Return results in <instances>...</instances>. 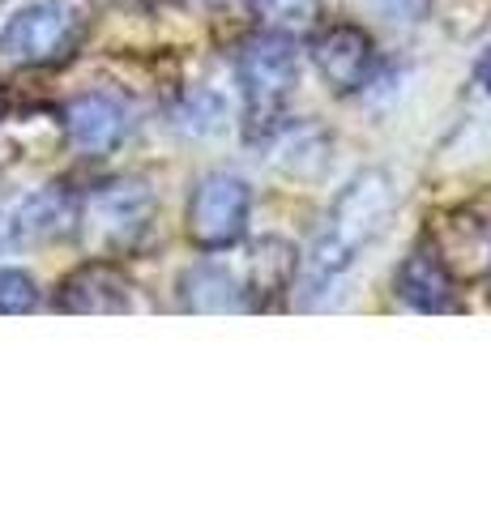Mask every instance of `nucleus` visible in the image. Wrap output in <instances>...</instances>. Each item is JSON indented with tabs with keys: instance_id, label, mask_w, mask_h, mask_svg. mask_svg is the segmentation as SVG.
Instances as JSON below:
<instances>
[{
	"instance_id": "nucleus-1",
	"label": "nucleus",
	"mask_w": 491,
	"mask_h": 512,
	"mask_svg": "<svg viewBox=\"0 0 491 512\" xmlns=\"http://www.w3.org/2000/svg\"><path fill=\"white\" fill-rule=\"evenodd\" d=\"M393 214H398V184H393L385 167H363L359 175H351V184L334 197L329 227L312 248V278L316 282L342 278L359 261V252L385 235Z\"/></svg>"
},
{
	"instance_id": "nucleus-2",
	"label": "nucleus",
	"mask_w": 491,
	"mask_h": 512,
	"mask_svg": "<svg viewBox=\"0 0 491 512\" xmlns=\"http://www.w3.org/2000/svg\"><path fill=\"white\" fill-rule=\"evenodd\" d=\"M90 5L86 0H35L0 26V69L35 73L69 64L86 43Z\"/></svg>"
},
{
	"instance_id": "nucleus-3",
	"label": "nucleus",
	"mask_w": 491,
	"mask_h": 512,
	"mask_svg": "<svg viewBox=\"0 0 491 512\" xmlns=\"http://www.w3.org/2000/svg\"><path fill=\"white\" fill-rule=\"evenodd\" d=\"M235 82L244 94L248 137L265 141L287 120V99L299 86V47L291 35L278 30H257L235 52Z\"/></svg>"
},
{
	"instance_id": "nucleus-4",
	"label": "nucleus",
	"mask_w": 491,
	"mask_h": 512,
	"mask_svg": "<svg viewBox=\"0 0 491 512\" xmlns=\"http://www.w3.org/2000/svg\"><path fill=\"white\" fill-rule=\"evenodd\" d=\"M154 218L158 201L150 184L137 180V175H116V180H103L82 197L77 235H86V244H94L103 256H129L146 244Z\"/></svg>"
},
{
	"instance_id": "nucleus-5",
	"label": "nucleus",
	"mask_w": 491,
	"mask_h": 512,
	"mask_svg": "<svg viewBox=\"0 0 491 512\" xmlns=\"http://www.w3.org/2000/svg\"><path fill=\"white\" fill-rule=\"evenodd\" d=\"M252 184L235 171H205L188 192L184 235L201 252H227L248 235Z\"/></svg>"
},
{
	"instance_id": "nucleus-6",
	"label": "nucleus",
	"mask_w": 491,
	"mask_h": 512,
	"mask_svg": "<svg viewBox=\"0 0 491 512\" xmlns=\"http://www.w3.org/2000/svg\"><path fill=\"white\" fill-rule=\"evenodd\" d=\"M312 64L321 73V82L351 99V94H363L376 77V43L363 26L355 22H321L312 30Z\"/></svg>"
},
{
	"instance_id": "nucleus-7",
	"label": "nucleus",
	"mask_w": 491,
	"mask_h": 512,
	"mask_svg": "<svg viewBox=\"0 0 491 512\" xmlns=\"http://www.w3.org/2000/svg\"><path fill=\"white\" fill-rule=\"evenodd\" d=\"M423 244L440 256V265L457 278V286L483 282L487 269H491V218L457 205V210L427 218Z\"/></svg>"
},
{
	"instance_id": "nucleus-8",
	"label": "nucleus",
	"mask_w": 491,
	"mask_h": 512,
	"mask_svg": "<svg viewBox=\"0 0 491 512\" xmlns=\"http://www.w3.org/2000/svg\"><path fill=\"white\" fill-rule=\"evenodd\" d=\"M52 308L65 312V316H120V312H133V282L112 261V256H94V261H82L77 269H69V274L60 278Z\"/></svg>"
},
{
	"instance_id": "nucleus-9",
	"label": "nucleus",
	"mask_w": 491,
	"mask_h": 512,
	"mask_svg": "<svg viewBox=\"0 0 491 512\" xmlns=\"http://www.w3.org/2000/svg\"><path fill=\"white\" fill-rule=\"evenodd\" d=\"M60 137L86 158L116 154L124 146V137H129V111L103 90L77 94L60 111Z\"/></svg>"
},
{
	"instance_id": "nucleus-10",
	"label": "nucleus",
	"mask_w": 491,
	"mask_h": 512,
	"mask_svg": "<svg viewBox=\"0 0 491 512\" xmlns=\"http://www.w3.org/2000/svg\"><path fill=\"white\" fill-rule=\"evenodd\" d=\"M77 222H82V192H73L69 184H47L30 192L9 214L13 244H30V248L65 244V239L77 235Z\"/></svg>"
},
{
	"instance_id": "nucleus-11",
	"label": "nucleus",
	"mask_w": 491,
	"mask_h": 512,
	"mask_svg": "<svg viewBox=\"0 0 491 512\" xmlns=\"http://www.w3.org/2000/svg\"><path fill=\"white\" fill-rule=\"evenodd\" d=\"M393 295L423 316H440V312L462 308V299H457V278L440 265V256L427 244H415L402 256L398 274H393Z\"/></svg>"
},
{
	"instance_id": "nucleus-12",
	"label": "nucleus",
	"mask_w": 491,
	"mask_h": 512,
	"mask_svg": "<svg viewBox=\"0 0 491 512\" xmlns=\"http://www.w3.org/2000/svg\"><path fill=\"white\" fill-rule=\"evenodd\" d=\"M295 274H299V252H295L291 239H282V235L257 239L248 252V278H244L252 312L278 308V303L291 295Z\"/></svg>"
},
{
	"instance_id": "nucleus-13",
	"label": "nucleus",
	"mask_w": 491,
	"mask_h": 512,
	"mask_svg": "<svg viewBox=\"0 0 491 512\" xmlns=\"http://www.w3.org/2000/svg\"><path fill=\"white\" fill-rule=\"evenodd\" d=\"M176 303L180 312L197 316H227V312H252L244 282L223 265H188L176 278Z\"/></svg>"
},
{
	"instance_id": "nucleus-14",
	"label": "nucleus",
	"mask_w": 491,
	"mask_h": 512,
	"mask_svg": "<svg viewBox=\"0 0 491 512\" xmlns=\"http://www.w3.org/2000/svg\"><path fill=\"white\" fill-rule=\"evenodd\" d=\"M265 141H274V167L295 184H321L329 163H334V137L316 124H278Z\"/></svg>"
},
{
	"instance_id": "nucleus-15",
	"label": "nucleus",
	"mask_w": 491,
	"mask_h": 512,
	"mask_svg": "<svg viewBox=\"0 0 491 512\" xmlns=\"http://www.w3.org/2000/svg\"><path fill=\"white\" fill-rule=\"evenodd\" d=\"M257 13L261 30H278V35H312L325 22V0H248Z\"/></svg>"
},
{
	"instance_id": "nucleus-16",
	"label": "nucleus",
	"mask_w": 491,
	"mask_h": 512,
	"mask_svg": "<svg viewBox=\"0 0 491 512\" xmlns=\"http://www.w3.org/2000/svg\"><path fill=\"white\" fill-rule=\"evenodd\" d=\"M171 124L184 137H214L227 128V107L214 90H188L180 94V103L171 107Z\"/></svg>"
},
{
	"instance_id": "nucleus-17",
	"label": "nucleus",
	"mask_w": 491,
	"mask_h": 512,
	"mask_svg": "<svg viewBox=\"0 0 491 512\" xmlns=\"http://www.w3.org/2000/svg\"><path fill=\"white\" fill-rule=\"evenodd\" d=\"M39 282L18 265H0V316H26L39 308Z\"/></svg>"
},
{
	"instance_id": "nucleus-18",
	"label": "nucleus",
	"mask_w": 491,
	"mask_h": 512,
	"mask_svg": "<svg viewBox=\"0 0 491 512\" xmlns=\"http://www.w3.org/2000/svg\"><path fill=\"white\" fill-rule=\"evenodd\" d=\"M363 5L385 22H419L427 13V0H363Z\"/></svg>"
},
{
	"instance_id": "nucleus-19",
	"label": "nucleus",
	"mask_w": 491,
	"mask_h": 512,
	"mask_svg": "<svg viewBox=\"0 0 491 512\" xmlns=\"http://www.w3.org/2000/svg\"><path fill=\"white\" fill-rule=\"evenodd\" d=\"M479 86H483V94L491 99V52L479 60Z\"/></svg>"
},
{
	"instance_id": "nucleus-20",
	"label": "nucleus",
	"mask_w": 491,
	"mask_h": 512,
	"mask_svg": "<svg viewBox=\"0 0 491 512\" xmlns=\"http://www.w3.org/2000/svg\"><path fill=\"white\" fill-rule=\"evenodd\" d=\"M13 244V227H9V218L0 214V248H9Z\"/></svg>"
},
{
	"instance_id": "nucleus-21",
	"label": "nucleus",
	"mask_w": 491,
	"mask_h": 512,
	"mask_svg": "<svg viewBox=\"0 0 491 512\" xmlns=\"http://www.w3.org/2000/svg\"><path fill=\"white\" fill-rule=\"evenodd\" d=\"M210 5H218V9H227V5H240V0H210Z\"/></svg>"
},
{
	"instance_id": "nucleus-22",
	"label": "nucleus",
	"mask_w": 491,
	"mask_h": 512,
	"mask_svg": "<svg viewBox=\"0 0 491 512\" xmlns=\"http://www.w3.org/2000/svg\"><path fill=\"white\" fill-rule=\"evenodd\" d=\"M124 5H146V0H124Z\"/></svg>"
},
{
	"instance_id": "nucleus-23",
	"label": "nucleus",
	"mask_w": 491,
	"mask_h": 512,
	"mask_svg": "<svg viewBox=\"0 0 491 512\" xmlns=\"http://www.w3.org/2000/svg\"><path fill=\"white\" fill-rule=\"evenodd\" d=\"M483 282H491V269H487V278H483Z\"/></svg>"
}]
</instances>
